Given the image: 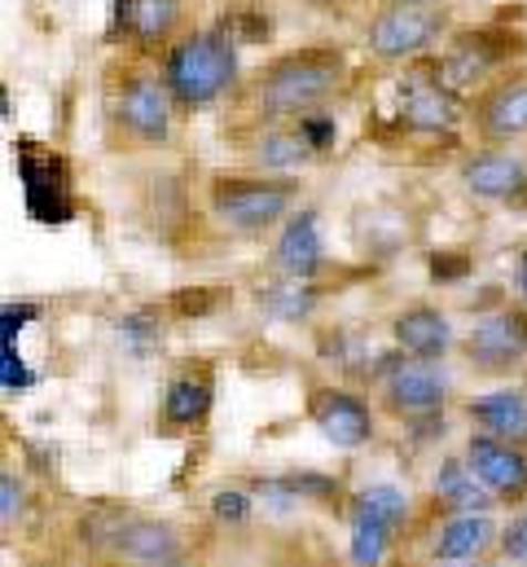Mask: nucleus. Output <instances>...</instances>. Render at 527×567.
<instances>
[{
  "instance_id": "f257e3e1",
  "label": "nucleus",
  "mask_w": 527,
  "mask_h": 567,
  "mask_svg": "<svg viewBox=\"0 0 527 567\" xmlns=\"http://www.w3.org/2000/svg\"><path fill=\"white\" fill-rule=\"evenodd\" d=\"M352 80V53L334 40L321 44H299L277 58H268L260 71L247 75L242 84V106L260 124H294L312 111H326Z\"/></svg>"
},
{
  "instance_id": "f03ea898",
  "label": "nucleus",
  "mask_w": 527,
  "mask_h": 567,
  "mask_svg": "<svg viewBox=\"0 0 527 567\" xmlns=\"http://www.w3.org/2000/svg\"><path fill=\"white\" fill-rule=\"evenodd\" d=\"M158 75L167 80L180 111H207V106L242 93V84H247L242 62H238V44L220 27L185 31L158 58Z\"/></svg>"
},
{
  "instance_id": "7ed1b4c3",
  "label": "nucleus",
  "mask_w": 527,
  "mask_h": 567,
  "mask_svg": "<svg viewBox=\"0 0 527 567\" xmlns=\"http://www.w3.org/2000/svg\"><path fill=\"white\" fill-rule=\"evenodd\" d=\"M303 185L294 176L272 172H216L207 181V212L220 229L238 238H260L268 229H281L299 207Z\"/></svg>"
},
{
  "instance_id": "20e7f679",
  "label": "nucleus",
  "mask_w": 527,
  "mask_h": 567,
  "mask_svg": "<svg viewBox=\"0 0 527 567\" xmlns=\"http://www.w3.org/2000/svg\"><path fill=\"white\" fill-rule=\"evenodd\" d=\"M453 35L448 4H404L388 0L365 22V53L383 66H409L417 58H431Z\"/></svg>"
},
{
  "instance_id": "39448f33",
  "label": "nucleus",
  "mask_w": 527,
  "mask_h": 567,
  "mask_svg": "<svg viewBox=\"0 0 527 567\" xmlns=\"http://www.w3.org/2000/svg\"><path fill=\"white\" fill-rule=\"evenodd\" d=\"M527 58V35L515 27H502V22H484V27H462L444 40V49L435 53L444 80L457 89V93H475L484 89L488 80H497L502 71L510 66H524Z\"/></svg>"
},
{
  "instance_id": "423d86ee",
  "label": "nucleus",
  "mask_w": 527,
  "mask_h": 567,
  "mask_svg": "<svg viewBox=\"0 0 527 567\" xmlns=\"http://www.w3.org/2000/svg\"><path fill=\"white\" fill-rule=\"evenodd\" d=\"M395 120L413 137H440V133H453L466 124V93H457L444 80L435 53L404 66V75L395 84Z\"/></svg>"
},
{
  "instance_id": "0eeeda50",
  "label": "nucleus",
  "mask_w": 527,
  "mask_h": 567,
  "mask_svg": "<svg viewBox=\"0 0 527 567\" xmlns=\"http://www.w3.org/2000/svg\"><path fill=\"white\" fill-rule=\"evenodd\" d=\"M176 97L167 89V80L158 75V66H132L120 75L115 97H111V115L115 128L141 150L167 145L172 137V120H176Z\"/></svg>"
},
{
  "instance_id": "6e6552de",
  "label": "nucleus",
  "mask_w": 527,
  "mask_h": 567,
  "mask_svg": "<svg viewBox=\"0 0 527 567\" xmlns=\"http://www.w3.org/2000/svg\"><path fill=\"white\" fill-rule=\"evenodd\" d=\"M374 392L395 423H435L448 405V379L440 374V365L413 361L404 352H392L374 370Z\"/></svg>"
},
{
  "instance_id": "1a4fd4ad",
  "label": "nucleus",
  "mask_w": 527,
  "mask_h": 567,
  "mask_svg": "<svg viewBox=\"0 0 527 567\" xmlns=\"http://www.w3.org/2000/svg\"><path fill=\"white\" fill-rule=\"evenodd\" d=\"M462 357L471 365V374L479 379H510L527 370V308H497L484 312L466 339H462Z\"/></svg>"
},
{
  "instance_id": "9d476101",
  "label": "nucleus",
  "mask_w": 527,
  "mask_h": 567,
  "mask_svg": "<svg viewBox=\"0 0 527 567\" xmlns=\"http://www.w3.org/2000/svg\"><path fill=\"white\" fill-rule=\"evenodd\" d=\"M466 124L479 145L527 142V66H510L466 97Z\"/></svg>"
},
{
  "instance_id": "9b49d317",
  "label": "nucleus",
  "mask_w": 527,
  "mask_h": 567,
  "mask_svg": "<svg viewBox=\"0 0 527 567\" xmlns=\"http://www.w3.org/2000/svg\"><path fill=\"white\" fill-rule=\"evenodd\" d=\"M457 181L471 198L493 207H527V154L510 145H475L457 158Z\"/></svg>"
},
{
  "instance_id": "f8f14e48",
  "label": "nucleus",
  "mask_w": 527,
  "mask_h": 567,
  "mask_svg": "<svg viewBox=\"0 0 527 567\" xmlns=\"http://www.w3.org/2000/svg\"><path fill=\"white\" fill-rule=\"evenodd\" d=\"M308 423L321 431V440H330L334 449H365L379 435V419L374 405L339 383H321L308 392Z\"/></svg>"
},
{
  "instance_id": "ddd939ff",
  "label": "nucleus",
  "mask_w": 527,
  "mask_h": 567,
  "mask_svg": "<svg viewBox=\"0 0 527 567\" xmlns=\"http://www.w3.org/2000/svg\"><path fill=\"white\" fill-rule=\"evenodd\" d=\"M111 35L132 44L141 58H163L185 35V0H115Z\"/></svg>"
},
{
  "instance_id": "4468645a",
  "label": "nucleus",
  "mask_w": 527,
  "mask_h": 567,
  "mask_svg": "<svg viewBox=\"0 0 527 567\" xmlns=\"http://www.w3.org/2000/svg\"><path fill=\"white\" fill-rule=\"evenodd\" d=\"M471 471L479 475V484L502 502V506H527V449L510 440H493L471 431L466 453Z\"/></svg>"
},
{
  "instance_id": "2eb2a0df",
  "label": "nucleus",
  "mask_w": 527,
  "mask_h": 567,
  "mask_svg": "<svg viewBox=\"0 0 527 567\" xmlns=\"http://www.w3.org/2000/svg\"><path fill=\"white\" fill-rule=\"evenodd\" d=\"M106 550L128 567H176L185 555V542L172 524L149 519V515H124L106 533Z\"/></svg>"
},
{
  "instance_id": "dca6fc26",
  "label": "nucleus",
  "mask_w": 527,
  "mask_h": 567,
  "mask_svg": "<svg viewBox=\"0 0 527 567\" xmlns=\"http://www.w3.org/2000/svg\"><path fill=\"white\" fill-rule=\"evenodd\" d=\"M392 339L404 357H413V361H431V365H440V361L453 352V343H457L448 312L435 308V303H426V299L404 303V308L395 312Z\"/></svg>"
},
{
  "instance_id": "f3484780",
  "label": "nucleus",
  "mask_w": 527,
  "mask_h": 567,
  "mask_svg": "<svg viewBox=\"0 0 527 567\" xmlns=\"http://www.w3.org/2000/svg\"><path fill=\"white\" fill-rule=\"evenodd\" d=\"M272 269L286 278V282H312L326 265V243H321V220L312 207H299L281 229H277V243H272Z\"/></svg>"
},
{
  "instance_id": "a211bd4d",
  "label": "nucleus",
  "mask_w": 527,
  "mask_h": 567,
  "mask_svg": "<svg viewBox=\"0 0 527 567\" xmlns=\"http://www.w3.org/2000/svg\"><path fill=\"white\" fill-rule=\"evenodd\" d=\"M502 542V528L488 511H462V515H444L435 524L431 537V559L435 564H475L484 559L493 546Z\"/></svg>"
},
{
  "instance_id": "6ab92c4d",
  "label": "nucleus",
  "mask_w": 527,
  "mask_h": 567,
  "mask_svg": "<svg viewBox=\"0 0 527 567\" xmlns=\"http://www.w3.org/2000/svg\"><path fill=\"white\" fill-rule=\"evenodd\" d=\"M471 431L479 435H493V440H510V444H524L527 449V388H493V392H479L462 405Z\"/></svg>"
},
{
  "instance_id": "aec40b11",
  "label": "nucleus",
  "mask_w": 527,
  "mask_h": 567,
  "mask_svg": "<svg viewBox=\"0 0 527 567\" xmlns=\"http://www.w3.org/2000/svg\"><path fill=\"white\" fill-rule=\"evenodd\" d=\"M247 154H251L256 172H272V176H294L299 167H308L317 158V150L299 133V124H260Z\"/></svg>"
},
{
  "instance_id": "412c9836",
  "label": "nucleus",
  "mask_w": 527,
  "mask_h": 567,
  "mask_svg": "<svg viewBox=\"0 0 527 567\" xmlns=\"http://www.w3.org/2000/svg\"><path fill=\"white\" fill-rule=\"evenodd\" d=\"M431 493H435V502H440L448 515H462V511H493V506H497V497L479 484V475L471 471L466 457H444L440 471H435V480H431Z\"/></svg>"
},
{
  "instance_id": "4be33fe9",
  "label": "nucleus",
  "mask_w": 527,
  "mask_h": 567,
  "mask_svg": "<svg viewBox=\"0 0 527 567\" xmlns=\"http://www.w3.org/2000/svg\"><path fill=\"white\" fill-rule=\"evenodd\" d=\"M211 401H216V388H211V374H176L163 392V423L172 431H194V426L207 423L211 414Z\"/></svg>"
},
{
  "instance_id": "5701e85b",
  "label": "nucleus",
  "mask_w": 527,
  "mask_h": 567,
  "mask_svg": "<svg viewBox=\"0 0 527 567\" xmlns=\"http://www.w3.org/2000/svg\"><path fill=\"white\" fill-rule=\"evenodd\" d=\"M395 533L388 519H379V515H370V511H361V506H352V542H348V550H352V564L356 567H379L388 559V550L395 546Z\"/></svg>"
},
{
  "instance_id": "b1692460",
  "label": "nucleus",
  "mask_w": 527,
  "mask_h": 567,
  "mask_svg": "<svg viewBox=\"0 0 527 567\" xmlns=\"http://www.w3.org/2000/svg\"><path fill=\"white\" fill-rule=\"evenodd\" d=\"M352 506H361V511L388 519L392 528H404V524L413 519V502H409V493L395 488V484H370V488H361V493L352 497Z\"/></svg>"
},
{
  "instance_id": "393cba45",
  "label": "nucleus",
  "mask_w": 527,
  "mask_h": 567,
  "mask_svg": "<svg viewBox=\"0 0 527 567\" xmlns=\"http://www.w3.org/2000/svg\"><path fill=\"white\" fill-rule=\"evenodd\" d=\"M497 550L510 559V567H527V506H519V515L502 528V542Z\"/></svg>"
},
{
  "instance_id": "a878e982",
  "label": "nucleus",
  "mask_w": 527,
  "mask_h": 567,
  "mask_svg": "<svg viewBox=\"0 0 527 567\" xmlns=\"http://www.w3.org/2000/svg\"><path fill=\"white\" fill-rule=\"evenodd\" d=\"M22 511H27V484L13 471H4L0 475V519H4V528H13L22 519Z\"/></svg>"
},
{
  "instance_id": "bb28decb",
  "label": "nucleus",
  "mask_w": 527,
  "mask_h": 567,
  "mask_svg": "<svg viewBox=\"0 0 527 567\" xmlns=\"http://www.w3.org/2000/svg\"><path fill=\"white\" fill-rule=\"evenodd\" d=\"M299 124V133L308 137V145L321 154V150H330L334 137H339V124H334V115L330 111H312V115H303V120H294Z\"/></svg>"
},
{
  "instance_id": "cd10ccee",
  "label": "nucleus",
  "mask_w": 527,
  "mask_h": 567,
  "mask_svg": "<svg viewBox=\"0 0 527 567\" xmlns=\"http://www.w3.org/2000/svg\"><path fill=\"white\" fill-rule=\"evenodd\" d=\"M247 511H251V502L242 493H216V515L220 519H247Z\"/></svg>"
},
{
  "instance_id": "c85d7f7f",
  "label": "nucleus",
  "mask_w": 527,
  "mask_h": 567,
  "mask_svg": "<svg viewBox=\"0 0 527 567\" xmlns=\"http://www.w3.org/2000/svg\"><path fill=\"white\" fill-rule=\"evenodd\" d=\"M515 295L527 308V247H519V256H515Z\"/></svg>"
},
{
  "instance_id": "c756f323",
  "label": "nucleus",
  "mask_w": 527,
  "mask_h": 567,
  "mask_svg": "<svg viewBox=\"0 0 527 567\" xmlns=\"http://www.w3.org/2000/svg\"><path fill=\"white\" fill-rule=\"evenodd\" d=\"M308 4H317V9H334V4H343V0H308Z\"/></svg>"
},
{
  "instance_id": "7c9ffc66",
  "label": "nucleus",
  "mask_w": 527,
  "mask_h": 567,
  "mask_svg": "<svg viewBox=\"0 0 527 567\" xmlns=\"http://www.w3.org/2000/svg\"><path fill=\"white\" fill-rule=\"evenodd\" d=\"M404 4H444V0H404Z\"/></svg>"
},
{
  "instance_id": "2f4dec72",
  "label": "nucleus",
  "mask_w": 527,
  "mask_h": 567,
  "mask_svg": "<svg viewBox=\"0 0 527 567\" xmlns=\"http://www.w3.org/2000/svg\"><path fill=\"white\" fill-rule=\"evenodd\" d=\"M524 388H527V370H524Z\"/></svg>"
},
{
  "instance_id": "473e14b6",
  "label": "nucleus",
  "mask_w": 527,
  "mask_h": 567,
  "mask_svg": "<svg viewBox=\"0 0 527 567\" xmlns=\"http://www.w3.org/2000/svg\"><path fill=\"white\" fill-rule=\"evenodd\" d=\"M475 567H484V564H475Z\"/></svg>"
}]
</instances>
